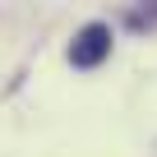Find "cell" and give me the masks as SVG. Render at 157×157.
Returning <instances> with one entry per match:
<instances>
[{"label":"cell","mask_w":157,"mask_h":157,"mask_svg":"<svg viewBox=\"0 0 157 157\" xmlns=\"http://www.w3.org/2000/svg\"><path fill=\"white\" fill-rule=\"evenodd\" d=\"M111 56V28L106 23H88L83 33L74 37V46H69V60L78 65V69H93V65H102Z\"/></svg>","instance_id":"1"},{"label":"cell","mask_w":157,"mask_h":157,"mask_svg":"<svg viewBox=\"0 0 157 157\" xmlns=\"http://www.w3.org/2000/svg\"><path fill=\"white\" fill-rule=\"evenodd\" d=\"M129 23H134V28H143V23H157V10H148V14L139 10V14H129Z\"/></svg>","instance_id":"2"}]
</instances>
